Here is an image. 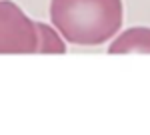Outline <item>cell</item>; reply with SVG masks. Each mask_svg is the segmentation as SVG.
<instances>
[{
    "instance_id": "cell-1",
    "label": "cell",
    "mask_w": 150,
    "mask_h": 135,
    "mask_svg": "<svg viewBox=\"0 0 150 135\" xmlns=\"http://www.w3.org/2000/svg\"><path fill=\"white\" fill-rule=\"evenodd\" d=\"M50 22L74 46H100L120 32L122 0H50Z\"/></svg>"
},
{
    "instance_id": "cell-2",
    "label": "cell",
    "mask_w": 150,
    "mask_h": 135,
    "mask_svg": "<svg viewBox=\"0 0 150 135\" xmlns=\"http://www.w3.org/2000/svg\"><path fill=\"white\" fill-rule=\"evenodd\" d=\"M0 54H36L34 20L12 0H0Z\"/></svg>"
},
{
    "instance_id": "cell-3",
    "label": "cell",
    "mask_w": 150,
    "mask_h": 135,
    "mask_svg": "<svg viewBox=\"0 0 150 135\" xmlns=\"http://www.w3.org/2000/svg\"><path fill=\"white\" fill-rule=\"evenodd\" d=\"M108 54H150V28L132 26L118 32L108 44Z\"/></svg>"
},
{
    "instance_id": "cell-4",
    "label": "cell",
    "mask_w": 150,
    "mask_h": 135,
    "mask_svg": "<svg viewBox=\"0 0 150 135\" xmlns=\"http://www.w3.org/2000/svg\"><path fill=\"white\" fill-rule=\"evenodd\" d=\"M36 28V54H66V40L54 24L34 22Z\"/></svg>"
}]
</instances>
